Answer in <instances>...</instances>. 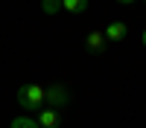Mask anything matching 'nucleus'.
I'll return each mask as SVG.
<instances>
[{"instance_id":"nucleus-1","label":"nucleus","mask_w":146,"mask_h":128,"mask_svg":"<svg viewBox=\"0 0 146 128\" xmlns=\"http://www.w3.org/2000/svg\"><path fill=\"white\" fill-rule=\"evenodd\" d=\"M18 105L27 111H41L47 105V90L41 85H35V81H29V85H21L18 87Z\"/></svg>"},{"instance_id":"nucleus-9","label":"nucleus","mask_w":146,"mask_h":128,"mask_svg":"<svg viewBox=\"0 0 146 128\" xmlns=\"http://www.w3.org/2000/svg\"><path fill=\"white\" fill-rule=\"evenodd\" d=\"M117 3H123V6H131V3H137V0H117Z\"/></svg>"},{"instance_id":"nucleus-6","label":"nucleus","mask_w":146,"mask_h":128,"mask_svg":"<svg viewBox=\"0 0 146 128\" xmlns=\"http://www.w3.org/2000/svg\"><path fill=\"white\" fill-rule=\"evenodd\" d=\"M85 44H88V50H94V53H100L102 47H105V35H102V32H91L88 38H85Z\"/></svg>"},{"instance_id":"nucleus-5","label":"nucleus","mask_w":146,"mask_h":128,"mask_svg":"<svg viewBox=\"0 0 146 128\" xmlns=\"http://www.w3.org/2000/svg\"><path fill=\"white\" fill-rule=\"evenodd\" d=\"M62 9H67L70 15H82L88 9V0H62Z\"/></svg>"},{"instance_id":"nucleus-3","label":"nucleus","mask_w":146,"mask_h":128,"mask_svg":"<svg viewBox=\"0 0 146 128\" xmlns=\"http://www.w3.org/2000/svg\"><path fill=\"white\" fill-rule=\"evenodd\" d=\"M38 125L41 128H58V125H62V116H58L56 108H47V105H44L41 114H38Z\"/></svg>"},{"instance_id":"nucleus-2","label":"nucleus","mask_w":146,"mask_h":128,"mask_svg":"<svg viewBox=\"0 0 146 128\" xmlns=\"http://www.w3.org/2000/svg\"><path fill=\"white\" fill-rule=\"evenodd\" d=\"M70 105V90L64 85H50L47 87V108H64Z\"/></svg>"},{"instance_id":"nucleus-11","label":"nucleus","mask_w":146,"mask_h":128,"mask_svg":"<svg viewBox=\"0 0 146 128\" xmlns=\"http://www.w3.org/2000/svg\"><path fill=\"white\" fill-rule=\"evenodd\" d=\"M143 3H146V0H143Z\"/></svg>"},{"instance_id":"nucleus-10","label":"nucleus","mask_w":146,"mask_h":128,"mask_svg":"<svg viewBox=\"0 0 146 128\" xmlns=\"http://www.w3.org/2000/svg\"><path fill=\"white\" fill-rule=\"evenodd\" d=\"M143 47H146V29H143Z\"/></svg>"},{"instance_id":"nucleus-4","label":"nucleus","mask_w":146,"mask_h":128,"mask_svg":"<svg viewBox=\"0 0 146 128\" xmlns=\"http://www.w3.org/2000/svg\"><path fill=\"white\" fill-rule=\"evenodd\" d=\"M126 32H129V26H126V23L123 20H114V23H108V26H105V41H123L126 38Z\"/></svg>"},{"instance_id":"nucleus-7","label":"nucleus","mask_w":146,"mask_h":128,"mask_svg":"<svg viewBox=\"0 0 146 128\" xmlns=\"http://www.w3.org/2000/svg\"><path fill=\"white\" fill-rule=\"evenodd\" d=\"M9 128H41V125H38V119H29V116H15Z\"/></svg>"},{"instance_id":"nucleus-8","label":"nucleus","mask_w":146,"mask_h":128,"mask_svg":"<svg viewBox=\"0 0 146 128\" xmlns=\"http://www.w3.org/2000/svg\"><path fill=\"white\" fill-rule=\"evenodd\" d=\"M41 9L47 15H56V12H62V0H41Z\"/></svg>"}]
</instances>
